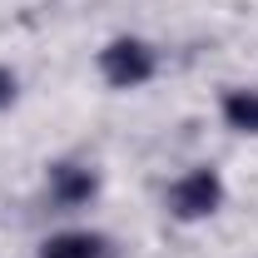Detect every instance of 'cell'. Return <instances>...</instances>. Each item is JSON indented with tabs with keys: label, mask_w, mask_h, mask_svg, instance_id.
<instances>
[{
	"label": "cell",
	"mask_w": 258,
	"mask_h": 258,
	"mask_svg": "<svg viewBox=\"0 0 258 258\" xmlns=\"http://www.w3.org/2000/svg\"><path fill=\"white\" fill-rule=\"evenodd\" d=\"M15 99V80H10V70H0V109Z\"/></svg>",
	"instance_id": "cell-6"
},
{
	"label": "cell",
	"mask_w": 258,
	"mask_h": 258,
	"mask_svg": "<svg viewBox=\"0 0 258 258\" xmlns=\"http://www.w3.org/2000/svg\"><path fill=\"white\" fill-rule=\"evenodd\" d=\"M224 114L233 129H253L258 134V90H233L224 99Z\"/></svg>",
	"instance_id": "cell-4"
},
{
	"label": "cell",
	"mask_w": 258,
	"mask_h": 258,
	"mask_svg": "<svg viewBox=\"0 0 258 258\" xmlns=\"http://www.w3.org/2000/svg\"><path fill=\"white\" fill-rule=\"evenodd\" d=\"M40 258H104V243L90 233H60L40 248Z\"/></svg>",
	"instance_id": "cell-3"
},
{
	"label": "cell",
	"mask_w": 258,
	"mask_h": 258,
	"mask_svg": "<svg viewBox=\"0 0 258 258\" xmlns=\"http://www.w3.org/2000/svg\"><path fill=\"white\" fill-rule=\"evenodd\" d=\"M219 199H224V189H219V179H214L209 169H199V174H189V179H179L174 194H169V204H174L179 219H204V214H214Z\"/></svg>",
	"instance_id": "cell-2"
},
{
	"label": "cell",
	"mask_w": 258,
	"mask_h": 258,
	"mask_svg": "<svg viewBox=\"0 0 258 258\" xmlns=\"http://www.w3.org/2000/svg\"><path fill=\"white\" fill-rule=\"evenodd\" d=\"M99 64H104V80H109V85H119V90L144 85V80L154 75V55H149L139 40H114V45L99 55Z\"/></svg>",
	"instance_id": "cell-1"
},
{
	"label": "cell",
	"mask_w": 258,
	"mask_h": 258,
	"mask_svg": "<svg viewBox=\"0 0 258 258\" xmlns=\"http://www.w3.org/2000/svg\"><path fill=\"white\" fill-rule=\"evenodd\" d=\"M55 194H60L64 204H80V199H90V194H95V179H90L85 169L60 164V169H55Z\"/></svg>",
	"instance_id": "cell-5"
}]
</instances>
